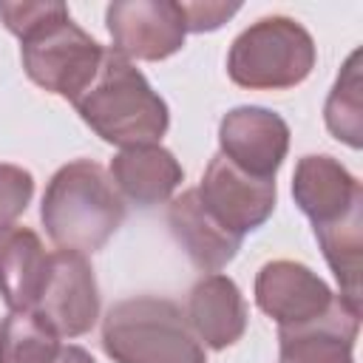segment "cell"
I'll return each instance as SVG.
<instances>
[{"mask_svg":"<svg viewBox=\"0 0 363 363\" xmlns=\"http://www.w3.org/2000/svg\"><path fill=\"white\" fill-rule=\"evenodd\" d=\"M3 26L20 40L26 77L74 102L96 77L105 48L57 0H0Z\"/></svg>","mask_w":363,"mask_h":363,"instance_id":"obj_1","label":"cell"},{"mask_svg":"<svg viewBox=\"0 0 363 363\" xmlns=\"http://www.w3.org/2000/svg\"><path fill=\"white\" fill-rule=\"evenodd\" d=\"M79 119L108 145H153L167 133V102L125 54L105 48L91 85L71 102Z\"/></svg>","mask_w":363,"mask_h":363,"instance_id":"obj_2","label":"cell"},{"mask_svg":"<svg viewBox=\"0 0 363 363\" xmlns=\"http://www.w3.org/2000/svg\"><path fill=\"white\" fill-rule=\"evenodd\" d=\"M40 218L57 250L91 255L122 227L125 201L102 164L74 159L48 179Z\"/></svg>","mask_w":363,"mask_h":363,"instance_id":"obj_3","label":"cell"},{"mask_svg":"<svg viewBox=\"0 0 363 363\" xmlns=\"http://www.w3.org/2000/svg\"><path fill=\"white\" fill-rule=\"evenodd\" d=\"M102 349L113 363H207L182 306L159 295L113 303L102 320Z\"/></svg>","mask_w":363,"mask_h":363,"instance_id":"obj_4","label":"cell"},{"mask_svg":"<svg viewBox=\"0 0 363 363\" xmlns=\"http://www.w3.org/2000/svg\"><path fill=\"white\" fill-rule=\"evenodd\" d=\"M318 62L312 34L286 14L250 23L230 45L227 74L238 88L286 91L301 85Z\"/></svg>","mask_w":363,"mask_h":363,"instance_id":"obj_5","label":"cell"},{"mask_svg":"<svg viewBox=\"0 0 363 363\" xmlns=\"http://www.w3.org/2000/svg\"><path fill=\"white\" fill-rule=\"evenodd\" d=\"M252 295L258 309L278 323V332L306 329L343 312H360V306L332 292V286L318 272L289 258L267 261L255 275Z\"/></svg>","mask_w":363,"mask_h":363,"instance_id":"obj_6","label":"cell"},{"mask_svg":"<svg viewBox=\"0 0 363 363\" xmlns=\"http://www.w3.org/2000/svg\"><path fill=\"white\" fill-rule=\"evenodd\" d=\"M105 26L113 51L145 62L173 57L187 37L182 3L173 0H116L105 9Z\"/></svg>","mask_w":363,"mask_h":363,"instance_id":"obj_7","label":"cell"},{"mask_svg":"<svg viewBox=\"0 0 363 363\" xmlns=\"http://www.w3.org/2000/svg\"><path fill=\"white\" fill-rule=\"evenodd\" d=\"M204 210L233 235L244 238L258 230L275 210V179H258L238 170L221 153H216L196 187Z\"/></svg>","mask_w":363,"mask_h":363,"instance_id":"obj_8","label":"cell"},{"mask_svg":"<svg viewBox=\"0 0 363 363\" xmlns=\"http://www.w3.org/2000/svg\"><path fill=\"white\" fill-rule=\"evenodd\" d=\"M34 312L60 335L79 337L94 329L99 318V289L88 255L74 250H54L45 286Z\"/></svg>","mask_w":363,"mask_h":363,"instance_id":"obj_9","label":"cell"},{"mask_svg":"<svg viewBox=\"0 0 363 363\" xmlns=\"http://www.w3.org/2000/svg\"><path fill=\"white\" fill-rule=\"evenodd\" d=\"M289 150V125L261 105H238L218 122V153L238 170L275 179Z\"/></svg>","mask_w":363,"mask_h":363,"instance_id":"obj_10","label":"cell"},{"mask_svg":"<svg viewBox=\"0 0 363 363\" xmlns=\"http://www.w3.org/2000/svg\"><path fill=\"white\" fill-rule=\"evenodd\" d=\"M292 199L312 221V230H320L363 210V184L335 156L309 153L295 164Z\"/></svg>","mask_w":363,"mask_h":363,"instance_id":"obj_11","label":"cell"},{"mask_svg":"<svg viewBox=\"0 0 363 363\" xmlns=\"http://www.w3.org/2000/svg\"><path fill=\"white\" fill-rule=\"evenodd\" d=\"M184 318L201 346L221 352L241 340L250 315L238 284L230 275L207 272L193 284Z\"/></svg>","mask_w":363,"mask_h":363,"instance_id":"obj_12","label":"cell"},{"mask_svg":"<svg viewBox=\"0 0 363 363\" xmlns=\"http://www.w3.org/2000/svg\"><path fill=\"white\" fill-rule=\"evenodd\" d=\"M108 176L122 201L128 199L136 207H153L176 193V187L184 182V167L167 147L153 142L119 147V153L111 159Z\"/></svg>","mask_w":363,"mask_h":363,"instance_id":"obj_13","label":"cell"},{"mask_svg":"<svg viewBox=\"0 0 363 363\" xmlns=\"http://www.w3.org/2000/svg\"><path fill=\"white\" fill-rule=\"evenodd\" d=\"M167 224L173 238L179 241V247L187 252V258L204 269V272H218L224 269L241 250L238 235L227 233L201 204L196 187L184 190L182 196H176L167 207Z\"/></svg>","mask_w":363,"mask_h":363,"instance_id":"obj_14","label":"cell"},{"mask_svg":"<svg viewBox=\"0 0 363 363\" xmlns=\"http://www.w3.org/2000/svg\"><path fill=\"white\" fill-rule=\"evenodd\" d=\"M51 267L43 238L23 224L0 230V295L11 312L34 309Z\"/></svg>","mask_w":363,"mask_h":363,"instance_id":"obj_15","label":"cell"},{"mask_svg":"<svg viewBox=\"0 0 363 363\" xmlns=\"http://www.w3.org/2000/svg\"><path fill=\"white\" fill-rule=\"evenodd\" d=\"M360 329V312H343L332 320L278 332V363H354L352 349Z\"/></svg>","mask_w":363,"mask_h":363,"instance_id":"obj_16","label":"cell"},{"mask_svg":"<svg viewBox=\"0 0 363 363\" xmlns=\"http://www.w3.org/2000/svg\"><path fill=\"white\" fill-rule=\"evenodd\" d=\"M62 337L34 312H9L0 323V363H54Z\"/></svg>","mask_w":363,"mask_h":363,"instance_id":"obj_17","label":"cell"},{"mask_svg":"<svg viewBox=\"0 0 363 363\" xmlns=\"http://www.w3.org/2000/svg\"><path fill=\"white\" fill-rule=\"evenodd\" d=\"M323 119L329 133L337 142H346L349 147L363 145V96H360V51H352L346 65L340 68L326 105Z\"/></svg>","mask_w":363,"mask_h":363,"instance_id":"obj_18","label":"cell"},{"mask_svg":"<svg viewBox=\"0 0 363 363\" xmlns=\"http://www.w3.org/2000/svg\"><path fill=\"white\" fill-rule=\"evenodd\" d=\"M31 196H34V176L20 164L0 162V230L14 224V218L26 213Z\"/></svg>","mask_w":363,"mask_h":363,"instance_id":"obj_19","label":"cell"},{"mask_svg":"<svg viewBox=\"0 0 363 363\" xmlns=\"http://www.w3.org/2000/svg\"><path fill=\"white\" fill-rule=\"evenodd\" d=\"M238 9L241 3H182L187 31H196V34L221 28Z\"/></svg>","mask_w":363,"mask_h":363,"instance_id":"obj_20","label":"cell"},{"mask_svg":"<svg viewBox=\"0 0 363 363\" xmlns=\"http://www.w3.org/2000/svg\"><path fill=\"white\" fill-rule=\"evenodd\" d=\"M54 363H96L94 357H91V352H85L82 346H74V343H68V346H62L60 349V354H57V360Z\"/></svg>","mask_w":363,"mask_h":363,"instance_id":"obj_21","label":"cell"}]
</instances>
